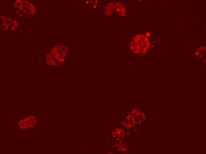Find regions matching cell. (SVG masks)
I'll return each mask as SVG.
<instances>
[{"instance_id":"277c9868","label":"cell","mask_w":206,"mask_h":154,"mask_svg":"<svg viewBox=\"0 0 206 154\" xmlns=\"http://www.w3.org/2000/svg\"><path fill=\"white\" fill-rule=\"evenodd\" d=\"M115 9L114 5L113 3H110L107 4L105 8V13L108 16L112 15L114 10Z\"/></svg>"},{"instance_id":"8992f818","label":"cell","mask_w":206,"mask_h":154,"mask_svg":"<svg viewBox=\"0 0 206 154\" xmlns=\"http://www.w3.org/2000/svg\"><path fill=\"white\" fill-rule=\"evenodd\" d=\"M86 3L87 4H88L89 3V2L88 1H87L86 2Z\"/></svg>"},{"instance_id":"6da1fadb","label":"cell","mask_w":206,"mask_h":154,"mask_svg":"<svg viewBox=\"0 0 206 154\" xmlns=\"http://www.w3.org/2000/svg\"><path fill=\"white\" fill-rule=\"evenodd\" d=\"M150 42L147 37L143 35H139L135 36L130 44L132 51L134 53L142 54L147 50Z\"/></svg>"},{"instance_id":"3957f363","label":"cell","mask_w":206,"mask_h":154,"mask_svg":"<svg viewBox=\"0 0 206 154\" xmlns=\"http://www.w3.org/2000/svg\"><path fill=\"white\" fill-rule=\"evenodd\" d=\"M115 9L119 15L121 16L124 17L126 15V10L125 8L120 2L116 3L114 5Z\"/></svg>"},{"instance_id":"7a4b0ae2","label":"cell","mask_w":206,"mask_h":154,"mask_svg":"<svg viewBox=\"0 0 206 154\" xmlns=\"http://www.w3.org/2000/svg\"><path fill=\"white\" fill-rule=\"evenodd\" d=\"M36 117L31 115L21 120L19 122V127L22 130L33 128L36 124Z\"/></svg>"},{"instance_id":"5b68a950","label":"cell","mask_w":206,"mask_h":154,"mask_svg":"<svg viewBox=\"0 0 206 154\" xmlns=\"http://www.w3.org/2000/svg\"><path fill=\"white\" fill-rule=\"evenodd\" d=\"M150 35V33L149 32H147L146 33V36L147 37H149Z\"/></svg>"}]
</instances>
